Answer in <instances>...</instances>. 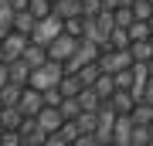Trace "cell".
Masks as SVG:
<instances>
[{
	"label": "cell",
	"instance_id": "obj_1",
	"mask_svg": "<svg viewBox=\"0 0 153 146\" xmlns=\"http://www.w3.org/2000/svg\"><path fill=\"white\" fill-rule=\"evenodd\" d=\"M0 146H153V0H0Z\"/></svg>",
	"mask_w": 153,
	"mask_h": 146
}]
</instances>
